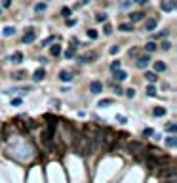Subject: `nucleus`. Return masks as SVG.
<instances>
[{"instance_id": "2", "label": "nucleus", "mask_w": 177, "mask_h": 183, "mask_svg": "<svg viewBox=\"0 0 177 183\" xmlns=\"http://www.w3.org/2000/svg\"><path fill=\"white\" fill-rule=\"evenodd\" d=\"M175 6H177L175 0H162V2H160V10L162 12H173Z\"/></svg>"}, {"instance_id": "37", "label": "nucleus", "mask_w": 177, "mask_h": 183, "mask_svg": "<svg viewBox=\"0 0 177 183\" xmlns=\"http://www.w3.org/2000/svg\"><path fill=\"white\" fill-rule=\"evenodd\" d=\"M12 105H21V99H19V97H15V99H12Z\"/></svg>"}, {"instance_id": "6", "label": "nucleus", "mask_w": 177, "mask_h": 183, "mask_svg": "<svg viewBox=\"0 0 177 183\" xmlns=\"http://www.w3.org/2000/svg\"><path fill=\"white\" fill-rule=\"evenodd\" d=\"M126 78H128V73H126V71H122V69H116V71H114V80L122 82V80H126Z\"/></svg>"}, {"instance_id": "42", "label": "nucleus", "mask_w": 177, "mask_h": 183, "mask_svg": "<svg viewBox=\"0 0 177 183\" xmlns=\"http://www.w3.org/2000/svg\"><path fill=\"white\" fill-rule=\"evenodd\" d=\"M0 12H2V8H0Z\"/></svg>"}, {"instance_id": "34", "label": "nucleus", "mask_w": 177, "mask_h": 183, "mask_svg": "<svg viewBox=\"0 0 177 183\" xmlns=\"http://www.w3.org/2000/svg\"><path fill=\"white\" fill-rule=\"evenodd\" d=\"M118 52H120V46H112V48H111V54H112V55H116Z\"/></svg>"}, {"instance_id": "7", "label": "nucleus", "mask_w": 177, "mask_h": 183, "mask_svg": "<svg viewBox=\"0 0 177 183\" xmlns=\"http://www.w3.org/2000/svg\"><path fill=\"white\" fill-rule=\"evenodd\" d=\"M128 17H130V23H135V21H141V19L145 17V13H143V12H132Z\"/></svg>"}, {"instance_id": "40", "label": "nucleus", "mask_w": 177, "mask_h": 183, "mask_svg": "<svg viewBox=\"0 0 177 183\" xmlns=\"http://www.w3.org/2000/svg\"><path fill=\"white\" fill-rule=\"evenodd\" d=\"M135 2H137V4H141V6H145V4L148 2V0H135Z\"/></svg>"}, {"instance_id": "38", "label": "nucleus", "mask_w": 177, "mask_h": 183, "mask_svg": "<svg viewBox=\"0 0 177 183\" xmlns=\"http://www.w3.org/2000/svg\"><path fill=\"white\" fill-rule=\"evenodd\" d=\"M114 92H116V94H118V96H120V94H122V88H120V86H118V84H116V86H114Z\"/></svg>"}, {"instance_id": "35", "label": "nucleus", "mask_w": 177, "mask_h": 183, "mask_svg": "<svg viewBox=\"0 0 177 183\" xmlns=\"http://www.w3.org/2000/svg\"><path fill=\"white\" fill-rule=\"evenodd\" d=\"M54 40H55V36H48V38L42 42V46H46V44H49V42H54Z\"/></svg>"}, {"instance_id": "3", "label": "nucleus", "mask_w": 177, "mask_h": 183, "mask_svg": "<svg viewBox=\"0 0 177 183\" xmlns=\"http://www.w3.org/2000/svg\"><path fill=\"white\" fill-rule=\"evenodd\" d=\"M90 92H91V94H101V92H103V84H101L99 80H93L90 84Z\"/></svg>"}, {"instance_id": "33", "label": "nucleus", "mask_w": 177, "mask_h": 183, "mask_svg": "<svg viewBox=\"0 0 177 183\" xmlns=\"http://www.w3.org/2000/svg\"><path fill=\"white\" fill-rule=\"evenodd\" d=\"M12 6V0H2V6L0 8H10Z\"/></svg>"}, {"instance_id": "11", "label": "nucleus", "mask_w": 177, "mask_h": 183, "mask_svg": "<svg viewBox=\"0 0 177 183\" xmlns=\"http://www.w3.org/2000/svg\"><path fill=\"white\" fill-rule=\"evenodd\" d=\"M145 78L148 80V84H154V82L158 80V75H156V73H153V71H148V73H145Z\"/></svg>"}, {"instance_id": "16", "label": "nucleus", "mask_w": 177, "mask_h": 183, "mask_svg": "<svg viewBox=\"0 0 177 183\" xmlns=\"http://www.w3.org/2000/svg\"><path fill=\"white\" fill-rule=\"evenodd\" d=\"M154 71L156 73H164L166 71V63L164 61H154Z\"/></svg>"}, {"instance_id": "1", "label": "nucleus", "mask_w": 177, "mask_h": 183, "mask_svg": "<svg viewBox=\"0 0 177 183\" xmlns=\"http://www.w3.org/2000/svg\"><path fill=\"white\" fill-rule=\"evenodd\" d=\"M34 40H36L34 29H27V31H25V34H23V44H33Z\"/></svg>"}, {"instance_id": "32", "label": "nucleus", "mask_w": 177, "mask_h": 183, "mask_svg": "<svg viewBox=\"0 0 177 183\" xmlns=\"http://www.w3.org/2000/svg\"><path fill=\"white\" fill-rule=\"evenodd\" d=\"M111 69H112V71H116V69H120V61H112V63H111Z\"/></svg>"}, {"instance_id": "24", "label": "nucleus", "mask_w": 177, "mask_h": 183, "mask_svg": "<svg viewBox=\"0 0 177 183\" xmlns=\"http://www.w3.org/2000/svg\"><path fill=\"white\" fill-rule=\"evenodd\" d=\"M166 132H177V124L175 122H169V124H166Z\"/></svg>"}, {"instance_id": "36", "label": "nucleus", "mask_w": 177, "mask_h": 183, "mask_svg": "<svg viewBox=\"0 0 177 183\" xmlns=\"http://www.w3.org/2000/svg\"><path fill=\"white\" fill-rule=\"evenodd\" d=\"M153 133H154V132L150 130V128H145V132H143V135H145V137H147V135H153Z\"/></svg>"}, {"instance_id": "23", "label": "nucleus", "mask_w": 177, "mask_h": 183, "mask_svg": "<svg viewBox=\"0 0 177 183\" xmlns=\"http://www.w3.org/2000/svg\"><path fill=\"white\" fill-rule=\"evenodd\" d=\"M46 8H48V6H46V4H44V2H38V4H36V6H34V12H36V13H40V12H44V10H46Z\"/></svg>"}, {"instance_id": "10", "label": "nucleus", "mask_w": 177, "mask_h": 183, "mask_svg": "<svg viewBox=\"0 0 177 183\" xmlns=\"http://www.w3.org/2000/svg\"><path fill=\"white\" fill-rule=\"evenodd\" d=\"M44 76H46V71L44 69H38V71H34V75H33V80L40 82V80H44Z\"/></svg>"}, {"instance_id": "17", "label": "nucleus", "mask_w": 177, "mask_h": 183, "mask_svg": "<svg viewBox=\"0 0 177 183\" xmlns=\"http://www.w3.org/2000/svg\"><path fill=\"white\" fill-rule=\"evenodd\" d=\"M13 92H17V94H25V92H29V86H23V88H12V90H6V94H13Z\"/></svg>"}, {"instance_id": "21", "label": "nucleus", "mask_w": 177, "mask_h": 183, "mask_svg": "<svg viewBox=\"0 0 177 183\" xmlns=\"http://www.w3.org/2000/svg\"><path fill=\"white\" fill-rule=\"evenodd\" d=\"M153 114H154V117H164V114H166V109H164V107H154Z\"/></svg>"}, {"instance_id": "18", "label": "nucleus", "mask_w": 177, "mask_h": 183, "mask_svg": "<svg viewBox=\"0 0 177 183\" xmlns=\"http://www.w3.org/2000/svg\"><path fill=\"white\" fill-rule=\"evenodd\" d=\"M156 48H158V46H156L154 42H147V44H145V52H147V54H153Z\"/></svg>"}, {"instance_id": "13", "label": "nucleus", "mask_w": 177, "mask_h": 183, "mask_svg": "<svg viewBox=\"0 0 177 183\" xmlns=\"http://www.w3.org/2000/svg\"><path fill=\"white\" fill-rule=\"evenodd\" d=\"M10 61H12V63H21V61H23V54H21V52L12 54V55H10Z\"/></svg>"}, {"instance_id": "27", "label": "nucleus", "mask_w": 177, "mask_h": 183, "mask_svg": "<svg viewBox=\"0 0 177 183\" xmlns=\"http://www.w3.org/2000/svg\"><path fill=\"white\" fill-rule=\"evenodd\" d=\"M95 21L105 23V21H107V13H97V15H95Z\"/></svg>"}, {"instance_id": "8", "label": "nucleus", "mask_w": 177, "mask_h": 183, "mask_svg": "<svg viewBox=\"0 0 177 183\" xmlns=\"http://www.w3.org/2000/svg\"><path fill=\"white\" fill-rule=\"evenodd\" d=\"M156 29V19H147V23H145V31L147 33H153Z\"/></svg>"}, {"instance_id": "41", "label": "nucleus", "mask_w": 177, "mask_h": 183, "mask_svg": "<svg viewBox=\"0 0 177 183\" xmlns=\"http://www.w3.org/2000/svg\"><path fill=\"white\" fill-rule=\"evenodd\" d=\"M88 2H90V0H82V4H88Z\"/></svg>"}, {"instance_id": "9", "label": "nucleus", "mask_w": 177, "mask_h": 183, "mask_svg": "<svg viewBox=\"0 0 177 183\" xmlns=\"http://www.w3.org/2000/svg\"><path fill=\"white\" fill-rule=\"evenodd\" d=\"M118 31H122V33H132L133 31V23H120Z\"/></svg>"}, {"instance_id": "25", "label": "nucleus", "mask_w": 177, "mask_h": 183, "mask_svg": "<svg viewBox=\"0 0 177 183\" xmlns=\"http://www.w3.org/2000/svg\"><path fill=\"white\" fill-rule=\"evenodd\" d=\"M112 103H114V101L107 97V99H101V101H99V107H109V105H112Z\"/></svg>"}, {"instance_id": "19", "label": "nucleus", "mask_w": 177, "mask_h": 183, "mask_svg": "<svg viewBox=\"0 0 177 183\" xmlns=\"http://www.w3.org/2000/svg\"><path fill=\"white\" fill-rule=\"evenodd\" d=\"M166 145H168V147H175V145H177V135H168Z\"/></svg>"}, {"instance_id": "30", "label": "nucleus", "mask_w": 177, "mask_h": 183, "mask_svg": "<svg viewBox=\"0 0 177 183\" xmlns=\"http://www.w3.org/2000/svg\"><path fill=\"white\" fill-rule=\"evenodd\" d=\"M126 96H128L130 99H132V97H135V90H133V88H130V90H126Z\"/></svg>"}, {"instance_id": "14", "label": "nucleus", "mask_w": 177, "mask_h": 183, "mask_svg": "<svg viewBox=\"0 0 177 183\" xmlns=\"http://www.w3.org/2000/svg\"><path fill=\"white\" fill-rule=\"evenodd\" d=\"M74 55H76V46H69L67 52H65V57L70 59V57H74Z\"/></svg>"}, {"instance_id": "39", "label": "nucleus", "mask_w": 177, "mask_h": 183, "mask_svg": "<svg viewBox=\"0 0 177 183\" xmlns=\"http://www.w3.org/2000/svg\"><path fill=\"white\" fill-rule=\"evenodd\" d=\"M74 23H76V21H74V19H67V25H69V27H72Z\"/></svg>"}, {"instance_id": "29", "label": "nucleus", "mask_w": 177, "mask_h": 183, "mask_svg": "<svg viewBox=\"0 0 177 183\" xmlns=\"http://www.w3.org/2000/svg\"><path fill=\"white\" fill-rule=\"evenodd\" d=\"M103 33H105V34H112V27L109 25V23H105V27H103Z\"/></svg>"}, {"instance_id": "28", "label": "nucleus", "mask_w": 177, "mask_h": 183, "mask_svg": "<svg viewBox=\"0 0 177 183\" xmlns=\"http://www.w3.org/2000/svg\"><path fill=\"white\" fill-rule=\"evenodd\" d=\"M160 48H162V50H164V52H168V50H169V48H171V42H168V40H164V42H162V44H160Z\"/></svg>"}, {"instance_id": "26", "label": "nucleus", "mask_w": 177, "mask_h": 183, "mask_svg": "<svg viewBox=\"0 0 177 183\" xmlns=\"http://www.w3.org/2000/svg\"><path fill=\"white\" fill-rule=\"evenodd\" d=\"M88 36H90V38H91V40H95V38H97V36H99V33H97V31H95V29H88Z\"/></svg>"}, {"instance_id": "22", "label": "nucleus", "mask_w": 177, "mask_h": 183, "mask_svg": "<svg viewBox=\"0 0 177 183\" xmlns=\"http://www.w3.org/2000/svg\"><path fill=\"white\" fill-rule=\"evenodd\" d=\"M147 96H150V97H154V96H156V88H154L153 84H148V86H147Z\"/></svg>"}, {"instance_id": "5", "label": "nucleus", "mask_w": 177, "mask_h": 183, "mask_svg": "<svg viewBox=\"0 0 177 183\" xmlns=\"http://www.w3.org/2000/svg\"><path fill=\"white\" fill-rule=\"evenodd\" d=\"M148 63H150V57H148V54H147V55H141V57H137V67H139V69H145Z\"/></svg>"}, {"instance_id": "20", "label": "nucleus", "mask_w": 177, "mask_h": 183, "mask_svg": "<svg viewBox=\"0 0 177 183\" xmlns=\"http://www.w3.org/2000/svg\"><path fill=\"white\" fill-rule=\"evenodd\" d=\"M12 34H15V29H13V27L8 25V27L2 29V36H12Z\"/></svg>"}, {"instance_id": "31", "label": "nucleus", "mask_w": 177, "mask_h": 183, "mask_svg": "<svg viewBox=\"0 0 177 183\" xmlns=\"http://www.w3.org/2000/svg\"><path fill=\"white\" fill-rule=\"evenodd\" d=\"M61 15H63V17H69V15H70V8H63V10H61Z\"/></svg>"}, {"instance_id": "15", "label": "nucleus", "mask_w": 177, "mask_h": 183, "mask_svg": "<svg viewBox=\"0 0 177 183\" xmlns=\"http://www.w3.org/2000/svg\"><path fill=\"white\" fill-rule=\"evenodd\" d=\"M49 54H52L54 57H57V55H61V46L59 44H54L52 48H49Z\"/></svg>"}, {"instance_id": "4", "label": "nucleus", "mask_w": 177, "mask_h": 183, "mask_svg": "<svg viewBox=\"0 0 177 183\" xmlns=\"http://www.w3.org/2000/svg\"><path fill=\"white\" fill-rule=\"evenodd\" d=\"M95 57H97V54H95V52H90V54H84V55H80L78 59H80V63H91Z\"/></svg>"}, {"instance_id": "12", "label": "nucleus", "mask_w": 177, "mask_h": 183, "mask_svg": "<svg viewBox=\"0 0 177 183\" xmlns=\"http://www.w3.org/2000/svg\"><path fill=\"white\" fill-rule=\"evenodd\" d=\"M59 78H61L63 82H70V80H72V73H70V71H61V73H59Z\"/></svg>"}]
</instances>
